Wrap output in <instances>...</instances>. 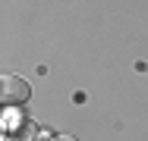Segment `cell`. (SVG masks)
<instances>
[{
	"instance_id": "6da1fadb",
	"label": "cell",
	"mask_w": 148,
	"mask_h": 141,
	"mask_svg": "<svg viewBox=\"0 0 148 141\" xmlns=\"http://www.w3.org/2000/svg\"><path fill=\"white\" fill-rule=\"evenodd\" d=\"M29 94V85L19 75H0V107H22Z\"/></svg>"
},
{
	"instance_id": "7a4b0ae2",
	"label": "cell",
	"mask_w": 148,
	"mask_h": 141,
	"mask_svg": "<svg viewBox=\"0 0 148 141\" xmlns=\"http://www.w3.org/2000/svg\"><path fill=\"white\" fill-rule=\"evenodd\" d=\"M19 135H22V141H35L38 135H41V132H38L35 125H22V132H19Z\"/></svg>"
},
{
	"instance_id": "3957f363",
	"label": "cell",
	"mask_w": 148,
	"mask_h": 141,
	"mask_svg": "<svg viewBox=\"0 0 148 141\" xmlns=\"http://www.w3.org/2000/svg\"><path fill=\"white\" fill-rule=\"evenodd\" d=\"M54 141H76V138H69V135H60V138H54Z\"/></svg>"
}]
</instances>
